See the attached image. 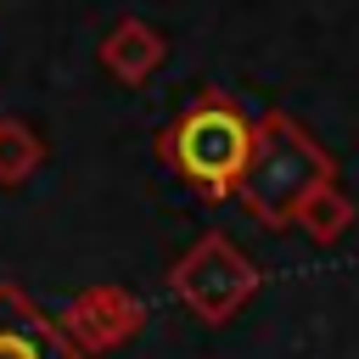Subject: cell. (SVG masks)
I'll return each mask as SVG.
<instances>
[{"instance_id":"7a4b0ae2","label":"cell","mask_w":359,"mask_h":359,"mask_svg":"<svg viewBox=\"0 0 359 359\" xmlns=\"http://www.w3.org/2000/svg\"><path fill=\"white\" fill-rule=\"evenodd\" d=\"M320 180H325L320 146H314L297 123L269 118V123L258 129V146H252V163H247V180H241L247 202H252L258 213H286V208L309 202V196L320 191Z\"/></svg>"},{"instance_id":"6da1fadb","label":"cell","mask_w":359,"mask_h":359,"mask_svg":"<svg viewBox=\"0 0 359 359\" xmlns=\"http://www.w3.org/2000/svg\"><path fill=\"white\" fill-rule=\"evenodd\" d=\"M258 129L247 123V112L224 95H202L174 129H168V163L202 185V191H230L247 180Z\"/></svg>"},{"instance_id":"5b68a950","label":"cell","mask_w":359,"mask_h":359,"mask_svg":"<svg viewBox=\"0 0 359 359\" xmlns=\"http://www.w3.org/2000/svg\"><path fill=\"white\" fill-rule=\"evenodd\" d=\"M0 359H39V348L22 331H0Z\"/></svg>"},{"instance_id":"3957f363","label":"cell","mask_w":359,"mask_h":359,"mask_svg":"<svg viewBox=\"0 0 359 359\" xmlns=\"http://www.w3.org/2000/svg\"><path fill=\"white\" fill-rule=\"evenodd\" d=\"M157 56H163V39H157L146 22H123V28L107 39V62H112V73H123V79H146V73L157 67Z\"/></svg>"},{"instance_id":"277c9868","label":"cell","mask_w":359,"mask_h":359,"mask_svg":"<svg viewBox=\"0 0 359 359\" xmlns=\"http://www.w3.org/2000/svg\"><path fill=\"white\" fill-rule=\"evenodd\" d=\"M34 163V135L22 123H0V174H22Z\"/></svg>"}]
</instances>
